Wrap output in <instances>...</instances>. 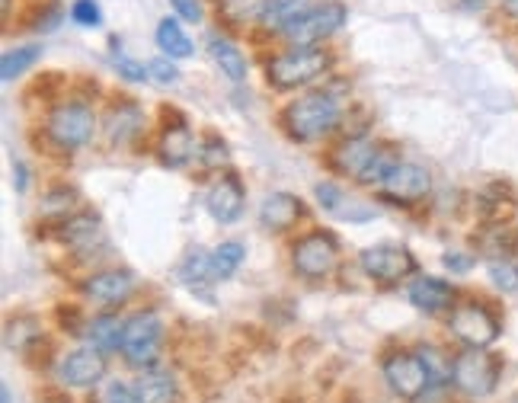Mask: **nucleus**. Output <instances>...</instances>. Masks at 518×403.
Here are the masks:
<instances>
[{
    "mask_svg": "<svg viewBox=\"0 0 518 403\" xmlns=\"http://www.w3.org/2000/svg\"><path fill=\"white\" fill-rule=\"evenodd\" d=\"M339 122H343V103H339V96L330 90L298 96V100L288 103L282 112L285 132L295 141H317L323 135H330Z\"/></svg>",
    "mask_w": 518,
    "mask_h": 403,
    "instance_id": "nucleus-1",
    "label": "nucleus"
},
{
    "mask_svg": "<svg viewBox=\"0 0 518 403\" xmlns=\"http://www.w3.org/2000/svg\"><path fill=\"white\" fill-rule=\"evenodd\" d=\"M333 55L323 45H295L291 52H282L269 61V84L279 90H298L320 80L323 74H330Z\"/></svg>",
    "mask_w": 518,
    "mask_h": 403,
    "instance_id": "nucleus-2",
    "label": "nucleus"
},
{
    "mask_svg": "<svg viewBox=\"0 0 518 403\" xmlns=\"http://www.w3.org/2000/svg\"><path fill=\"white\" fill-rule=\"evenodd\" d=\"M160 343H164V320L157 311H138L125 320L122 330V356L132 368H151L160 359Z\"/></svg>",
    "mask_w": 518,
    "mask_h": 403,
    "instance_id": "nucleus-3",
    "label": "nucleus"
},
{
    "mask_svg": "<svg viewBox=\"0 0 518 403\" xmlns=\"http://www.w3.org/2000/svg\"><path fill=\"white\" fill-rule=\"evenodd\" d=\"M503 375V359L487 349L467 346L461 356L451 362V384L467 397H490Z\"/></svg>",
    "mask_w": 518,
    "mask_h": 403,
    "instance_id": "nucleus-4",
    "label": "nucleus"
},
{
    "mask_svg": "<svg viewBox=\"0 0 518 403\" xmlns=\"http://www.w3.org/2000/svg\"><path fill=\"white\" fill-rule=\"evenodd\" d=\"M346 20H349V7L343 0H323V4L307 7L298 20L285 29V39L291 45H323L346 26Z\"/></svg>",
    "mask_w": 518,
    "mask_h": 403,
    "instance_id": "nucleus-5",
    "label": "nucleus"
},
{
    "mask_svg": "<svg viewBox=\"0 0 518 403\" xmlns=\"http://www.w3.org/2000/svg\"><path fill=\"white\" fill-rule=\"evenodd\" d=\"M45 132L61 151H80L96 132V112L87 103H58L48 112Z\"/></svg>",
    "mask_w": 518,
    "mask_h": 403,
    "instance_id": "nucleus-6",
    "label": "nucleus"
},
{
    "mask_svg": "<svg viewBox=\"0 0 518 403\" xmlns=\"http://www.w3.org/2000/svg\"><path fill=\"white\" fill-rule=\"evenodd\" d=\"M359 266L368 279H375L381 285L407 282L410 276H416V269H419L416 256L400 244H375V247L362 250Z\"/></svg>",
    "mask_w": 518,
    "mask_h": 403,
    "instance_id": "nucleus-7",
    "label": "nucleus"
},
{
    "mask_svg": "<svg viewBox=\"0 0 518 403\" xmlns=\"http://www.w3.org/2000/svg\"><path fill=\"white\" fill-rule=\"evenodd\" d=\"M339 260V247H336V237L327 231H314L301 237L295 247H291V266L301 279L307 282H317V279H327L333 266Z\"/></svg>",
    "mask_w": 518,
    "mask_h": 403,
    "instance_id": "nucleus-8",
    "label": "nucleus"
},
{
    "mask_svg": "<svg viewBox=\"0 0 518 403\" xmlns=\"http://www.w3.org/2000/svg\"><path fill=\"white\" fill-rule=\"evenodd\" d=\"M448 327L464 346H471V349H490L499 340V320L493 317V311H487L477 301L461 304V308L451 311Z\"/></svg>",
    "mask_w": 518,
    "mask_h": 403,
    "instance_id": "nucleus-9",
    "label": "nucleus"
},
{
    "mask_svg": "<svg viewBox=\"0 0 518 403\" xmlns=\"http://www.w3.org/2000/svg\"><path fill=\"white\" fill-rule=\"evenodd\" d=\"M384 381L391 384V391L400 400H416L432 388L429 368L419 352H394V356L384 362Z\"/></svg>",
    "mask_w": 518,
    "mask_h": 403,
    "instance_id": "nucleus-10",
    "label": "nucleus"
},
{
    "mask_svg": "<svg viewBox=\"0 0 518 403\" xmlns=\"http://www.w3.org/2000/svg\"><path fill=\"white\" fill-rule=\"evenodd\" d=\"M384 199H391L397 205H413V202H423L432 189V176L426 167L419 164H403L397 160V167L384 176V183L378 186Z\"/></svg>",
    "mask_w": 518,
    "mask_h": 403,
    "instance_id": "nucleus-11",
    "label": "nucleus"
},
{
    "mask_svg": "<svg viewBox=\"0 0 518 403\" xmlns=\"http://www.w3.org/2000/svg\"><path fill=\"white\" fill-rule=\"evenodd\" d=\"M58 375L68 388H93L106 378V352L96 346H80L61 359Z\"/></svg>",
    "mask_w": 518,
    "mask_h": 403,
    "instance_id": "nucleus-12",
    "label": "nucleus"
},
{
    "mask_svg": "<svg viewBox=\"0 0 518 403\" xmlns=\"http://www.w3.org/2000/svg\"><path fill=\"white\" fill-rule=\"evenodd\" d=\"M244 205H247V192L234 173H224L221 180L205 192V208L218 224H234L244 215Z\"/></svg>",
    "mask_w": 518,
    "mask_h": 403,
    "instance_id": "nucleus-13",
    "label": "nucleus"
},
{
    "mask_svg": "<svg viewBox=\"0 0 518 403\" xmlns=\"http://www.w3.org/2000/svg\"><path fill=\"white\" fill-rule=\"evenodd\" d=\"M61 244L74 250L80 260L106 247V228L96 215H71L61 224Z\"/></svg>",
    "mask_w": 518,
    "mask_h": 403,
    "instance_id": "nucleus-14",
    "label": "nucleus"
},
{
    "mask_svg": "<svg viewBox=\"0 0 518 403\" xmlns=\"http://www.w3.org/2000/svg\"><path fill=\"white\" fill-rule=\"evenodd\" d=\"M135 292V276L128 269H100L84 279V295L96 304H122Z\"/></svg>",
    "mask_w": 518,
    "mask_h": 403,
    "instance_id": "nucleus-15",
    "label": "nucleus"
},
{
    "mask_svg": "<svg viewBox=\"0 0 518 403\" xmlns=\"http://www.w3.org/2000/svg\"><path fill=\"white\" fill-rule=\"evenodd\" d=\"M407 298L416 311L423 314H442V311H455V285L445 282V279H435V276H419L410 288H407Z\"/></svg>",
    "mask_w": 518,
    "mask_h": 403,
    "instance_id": "nucleus-16",
    "label": "nucleus"
},
{
    "mask_svg": "<svg viewBox=\"0 0 518 403\" xmlns=\"http://www.w3.org/2000/svg\"><path fill=\"white\" fill-rule=\"evenodd\" d=\"M304 215V202L291 192H269L259 205V224L272 234H285L291 231Z\"/></svg>",
    "mask_w": 518,
    "mask_h": 403,
    "instance_id": "nucleus-17",
    "label": "nucleus"
},
{
    "mask_svg": "<svg viewBox=\"0 0 518 403\" xmlns=\"http://www.w3.org/2000/svg\"><path fill=\"white\" fill-rule=\"evenodd\" d=\"M384 148H378L375 141L368 138H349L343 148L336 151V170L343 176H352L355 183H365V176L371 173V167H375V160L381 157Z\"/></svg>",
    "mask_w": 518,
    "mask_h": 403,
    "instance_id": "nucleus-18",
    "label": "nucleus"
},
{
    "mask_svg": "<svg viewBox=\"0 0 518 403\" xmlns=\"http://www.w3.org/2000/svg\"><path fill=\"white\" fill-rule=\"evenodd\" d=\"M141 128H144V116L135 100H122L116 109H109V116H106L109 144H128Z\"/></svg>",
    "mask_w": 518,
    "mask_h": 403,
    "instance_id": "nucleus-19",
    "label": "nucleus"
},
{
    "mask_svg": "<svg viewBox=\"0 0 518 403\" xmlns=\"http://www.w3.org/2000/svg\"><path fill=\"white\" fill-rule=\"evenodd\" d=\"M196 151L199 148H196V141H192V132H189L186 122H180L176 128H167L164 138H160V160L173 170H180L189 164L192 157H199Z\"/></svg>",
    "mask_w": 518,
    "mask_h": 403,
    "instance_id": "nucleus-20",
    "label": "nucleus"
},
{
    "mask_svg": "<svg viewBox=\"0 0 518 403\" xmlns=\"http://www.w3.org/2000/svg\"><path fill=\"white\" fill-rule=\"evenodd\" d=\"M208 52H212V61L218 64V71L228 77L231 84H244L247 80V58L231 39L212 36V42H208Z\"/></svg>",
    "mask_w": 518,
    "mask_h": 403,
    "instance_id": "nucleus-21",
    "label": "nucleus"
},
{
    "mask_svg": "<svg viewBox=\"0 0 518 403\" xmlns=\"http://www.w3.org/2000/svg\"><path fill=\"white\" fill-rule=\"evenodd\" d=\"M154 39H157L160 52L173 61H186L196 55V45H192V39L186 36V29L180 26V20H170V16H164V20L157 23Z\"/></svg>",
    "mask_w": 518,
    "mask_h": 403,
    "instance_id": "nucleus-22",
    "label": "nucleus"
},
{
    "mask_svg": "<svg viewBox=\"0 0 518 403\" xmlns=\"http://www.w3.org/2000/svg\"><path fill=\"white\" fill-rule=\"evenodd\" d=\"M135 403H176V378L167 372H144L135 381Z\"/></svg>",
    "mask_w": 518,
    "mask_h": 403,
    "instance_id": "nucleus-23",
    "label": "nucleus"
},
{
    "mask_svg": "<svg viewBox=\"0 0 518 403\" xmlns=\"http://www.w3.org/2000/svg\"><path fill=\"white\" fill-rule=\"evenodd\" d=\"M122 330H125V320H119L116 314H100L84 327L90 346H96L100 352L122 349Z\"/></svg>",
    "mask_w": 518,
    "mask_h": 403,
    "instance_id": "nucleus-24",
    "label": "nucleus"
},
{
    "mask_svg": "<svg viewBox=\"0 0 518 403\" xmlns=\"http://www.w3.org/2000/svg\"><path fill=\"white\" fill-rule=\"evenodd\" d=\"M307 7H311V0H266L263 13H259V26L285 32Z\"/></svg>",
    "mask_w": 518,
    "mask_h": 403,
    "instance_id": "nucleus-25",
    "label": "nucleus"
},
{
    "mask_svg": "<svg viewBox=\"0 0 518 403\" xmlns=\"http://www.w3.org/2000/svg\"><path fill=\"white\" fill-rule=\"evenodd\" d=\"M244 256H247V247L240 244V240H224V244H218L212 253H208V263H212L215 282L231 279L234 272L244 266Z\"/></svg>",
    "mask_w": 518,
    "mask_h": 403,
    "instance_id": "nucleus-26",
    "label": "nucleus"
},
{
    "mask_svg": "<svg viewBox=\"0 0 518 403\" xmlns=\"http://www.w3.org/2000/svg\"><path fill=\"white\" fill-rule=\"evenodd\" d=\"M4 343L10 352H20V356H26V352L42 343V327L36 317H16L7 324V333H4Z\"/></svg>",
    "mask_w": 518,
    "mask_h": 403,
    "instance_id": "nucleus-27",
    "label": "nucleus"
},
{
    "mask_svg": "<svg viewBox=\"0 0 518 403\" xmlns=\"http://www.w3.org/2000/svg\"><path fill=\"white\" fill-rule=\"evenodd\" d=\"M39 58H42V45H20L4 52V58H0V77H4V84L20 80Z\"/></svg>",
    "mask_w": 518,
    "mask_h": 403,
    "instance_id": "nucleus-28",
    "label": "nucleus"
},
{
    "mask_svg": "<svg viewBox=\"0 0 518 403\" xmlns=\"http://www.w3.org/2000/svg\"><path fill=\"white\" fill-rule=\"evenodd\" d=\"M180 279L186 282V285H205L208 279H215L212 276V263H208V253L205 250H192L186 260H183V266H180Z\"/></svg>",
    "mask_w": 518,
    "mask_h": 403,
    "instance_id": "nucleus-29",
    "label": "nucleus"
},
{
    "mask_svg": "<svg viewBox=\"0 0 518 403\" xmlns=\"http://www.w3.org/2000/svg\"><path fill=\"white\" fill-rule=\"evenodd\" d=\"M314 196H317V202H320L323 212L343 218V212H346V208H343V205H346V192L339 189L336 183H317V186H314Z\"/></svg>",
    "mask_w": 518,
    "mask_h": 403,
    "instance_id": "nucleus-30",
    "label": "nucleus"
},
{
    "mask_svg": "<svg viewBox=\"0 0 518 403\" xmlns=\"http://www.w3.org/2000/svg\"><path fill=\"white\" fill-rule=\"evenodd\" d=\"M74 199H77V196H74L71 189H55V192H48V196L42 199V215H45V218H68Z\"/></svg>",
    "mask_w": 518,
    "mask_h": 403,
    "instance_id": "nucleus-31",
    "label": "nucleus"
},
{
    "mask_svg": "<svg viewBox=\"0 0 518 403\" xmlns=\"http://www.w3.org/2000/svg\"><path fill=\"white\" fill-rule=\"evenodd\" d=\"M71 20L77 26H84V29H96L103 23V10L96 0H74V7H71Z\"/></svg>",
    "mask_w": 518,
    "mask_h": 403,
    "instance_id": "nucleus-32",
    "label": "nucleus"
},
{
    "mask_svg": "<svg viewBox=\"0 0 518 403\" xmlns=\"http://www.w3.org/2000/svg\"><path fill=\"white\" fill-rule=\"evenodd\" d=\"M112 68L119 71V77H125V80H135V84H144V80H151V71L144 68V64L132 61V58L122 55V52L112 55Z\"/></svg>",
    "mask_w": 518,
    "mask_h": 403,
    "instance_id": "nucleus-33",
    "label": "nucleus"
},
{
    "mask_svg": "<svg viewBox=\"0 0 518 403\" xmlns=\"http://www.w3.org/2000/svg\"><path fill=\"white\" fill-rule=\"evenodd\" d=\"M199 160L205 167H221V164H228V144H224L221 138H205L202 141V148H199Z\"/></svg>",
    "mask_w": 518,
    "mask_h": 403,
    "instance_id": "nucleus-34",
    "label": "nucleus"
},
{
    "mask_svg": "<svg viewBox=\"0 0 518 403\" xmlns=\"http://www.w3.org/2000/svg\"><path fill=\"white\" fill-rule=\"evenodd\" d=\"M148 71H151V80H154V84H160V87H173L176 80H180V71H176L173 58H167V55L157 58V61H151Z\"/></svg>",
    "mask_w": 518,
    "mask_h": 403,
    "instance_id": "nucleus-35",
    "label": "nucleus"
},
{
    "mask_svg": "<svg viewBox=\"0 0 518 403\" xmlns=\"http://www.w3.org/2000/svg\"><path fill=\"white\" fill-rule=\"evenodd\" d=\"M490 279L503 288V292H515L518 288V266L515 263H493L490 266Z\"/></svg>",
    "mask_w": 518,
    "mask_h": 403,
    "instance_id": "nucleus-36",
    "label": "nucleus"
},
{
    "mask_svg": "<svg viewBox=\"0 0 518 403\" xmlns=\"http://www.w3.org/2000/svg\"><path fill=\"white\" fill-rule=\"evenodd\" d=\"M103 403H135V384H128L122 378L109 381L103 388Z\"/></svg>",
    "mask_w": 518,
    "mask_h": 403,
    "instance_id": "nucleus-37",
    "label": "nucleus"
},
{
    "mask_svg": "<svg viewBox=\"0 0 518 403\" xmlns=\"http://www.w3.org/2000/svg\"><path fill=\"white\" fill-rule=\"evenodd\" d=\"M170 7L180 13V20H186V23H202L205 20L202 0H170Z\"/></svg>",
    "mask_w": 518,
    "mask_h": 403,
    "instance_id": "nucleus-38",
    "label": "nucleus"
},
{
    "mask_svg": "<svg viewBox=\"0 0 518 403\" xmlns=\"http://www.w3.org/2000/svg\"><path fill=\"white\" fill-rule=\"evenodd\" d=\"M445 266L455 269V272H467V269L474 266V260H461V253H448V256H445Z\"/></svg>",
    "mask_w": 518,
    "mask_h": 403,
    "instance_id": "nucleus-39",
    "label": "nucleus"
},
{
    "mask_svg": "<svg viewBox=\"0 0 518 403\" xmlns=\"http://www.w3.org/2000/svg\"><path fill=\"white\" fill-rule=\"evenodd\" d=\"M13 176H16V180H13V186H16V192H26V167H23V160H16V164H13Z\"/></svg>",
    "mask_w": 518,
    "mask_h": 403,
    "instance_id": "nucleus-40",
    "label": "nucleus"
},
{
    "mask_svg": "<svg viewBox=\"0 0 518 403\" xmlns=\"http://www.w3.org/2000/svg\"><path fill=\"white\" fill-rule=\"evenodd\" d=\"M506 10L515 16V20H518V0H506Z\"/></svg>",
    "mask_w": 518,
    "mask_h": 403,
    "instance_id": "nucleus-41",
    "label": "nucleus"
},
{
    "mask_svg": "<svg viewBox=\"0 0 518 403\" xmlns=\"http://www.w3.org/2000/svg\"><path fill=\"white\" fill-rule=\"evenodd\" d=\"M0 394H4V403H13V394H10L7 384H4V391H0Z\"/></svg>",
    "mask_w": 518,
    "mask_h": 403,
    "instance_id": "nucleus-42",
    "label": "nucleus"
},
{
    "mask_svg": "<svg viewBox=\"0 0 518 403\" xmlns=\"http://www.w3.org/2000/svg\"><path fill=\"white\" fill-rule=\"evenodd\" d=\"M512 403H518V394H515V397H512Z\"/></svg>",
    "mask_w": 518,
    "mask_h": 403,
    "instance_id": "nucleus-43",
    "label": "nucleus"
}]
</instances>
